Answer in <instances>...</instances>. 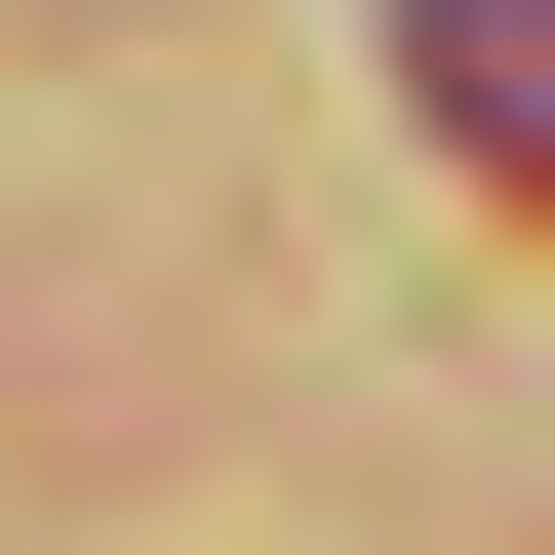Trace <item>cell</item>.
<instances>
[{"label": "cell", "mask_w": 555, "mask_h": 555, "mask_svg": "<svg viewBox=\"0 0 555 555\" xmlns=\"http://www.w3.org/2000/svg\"><path fill=\"white\" fill-rule=\"evenodd\" d=\"M397 80H437V159H476V198H555V0H397Z\"/></svg>", "instance_id": "obj_1"}]
</instances>
